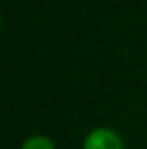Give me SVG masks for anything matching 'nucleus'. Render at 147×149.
Returning <instances> with one entry per match:
<instances>
[{
    "label": "nucleus",
    "instance_id": "1",
    "mask_svg": "<svg viewBox=\"0 0 147 149\" xmlns=\"http://www.w3.org/2000/svg\"><path fill=\"white\" fill-rule=\"evenodd\" d=\"M83 149H123V142L114 130L107 127H99L87 135Z\"/></svg>",
    "mask_w": 147,
    "mask_h": 149
},
{
    "label": "nucleus",
    "instance_id": "2",
    "mask_svg": "<svg viewBox=\"0 0 147 149\" xmlns=\"http://www.w3.org/2000/svg\"><path fill=\"white\" fill-rule=\"evenodd\" d=\"M21 149H55V146H54V142L49 137L33 135V137H30V139H26L23 142Z\"/></svg>",
    "mask_w": 147,
    "mask_h": 149
}]
</instances>
